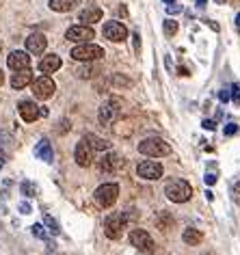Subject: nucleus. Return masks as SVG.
<instances>
[{"label": "nucleus", "instance_id": "1", "mask_svg": "<svg viewBox=\"0 0 240 255\" xmlns=\"http://www.w3.org/2000/svg\"><path fill=\"white\" fill-rule=\"evenodd\" d=\"M138 151H141L143 156H149V158H162V156L171 154V145L167 141H162V138H158V136H149V138H145V141L138 143Z\"/></svg>", "mask_w": 240, "mask_h": 255}, {"label": "nucleus", "instance_id": "2", "mask_svg": "<svg viewBox=\"0 0 240 255\" xmlns=\"http://www.w3.org/2000/svg\"><path fill=\"white\" fill-rule=\"evenodd\" d=\"M165 195H167V199L173 201V203H184V201L191 199L193 188L186 180H171L165 186Z\"/></svg>", "mask_w": 240, "mask_h": 255}, {"label": "nucleus", "instance_id": "3", "mask_svg": "<svg viewBox=\"0 0 240 255\" xmlns=\"http://www.w3.org/2000/svg\"><path fill=\"white\" fill-rule=\"evenodd\" d=\"M125 225H128V214L113 212L111 216H106V221H104V234L109 236L111 240H119L125 232Z\"/></svg>", "mask_w": 240, "mask_h": 255}, {"label": "nucleus", "instance_id": "4", "mask_svg": "<svg viewBox=\"0 0 240 255\" xmlns=\"http://www.w3.org/2000/svg\"><path fill=\"white\" fill-rule=\"evenodd\" d=\"M104 56V48H100L96 46V43H80V46H76L72 50V59L74 61H87V63H91V61H100Z\"/></svg>", "mask_w": 240, "mask_h": 255}, {"label": "nucleus", "instance_id": "5", "mask_svg": "<svg viewBox=\"0 0 240 255\" xmlns=\"http://www.w3.org/2000/svg\"><path fill=\"white\" fill-rule=\"evenodd\" d=\"M117 197H119L117 184H102V186L96 190V201H98V206H102V208H111L113 203L117 201Z\"/></svg>", "mask_w": 240, "mask_h": 255}, {"label": "nucleus", "instance_id": "6", "mask_svg": "<svg viewBox=\"0 0 240 255\" xmlns=\"http://www.w3.org/2000/svg\"><path fill=\"white\" fill-rule=\"evenodd\" d=\"M56 91V85L52 78H48V76H41V78H37L33 82V93L37 100H50Z\"/></svg>", "mask_w": 240, "mask_h": 255}, {"label": "nucleus", "instance_id": "7", "mask_svg": "<svg viewBox=\"0 0 240 255\" xmlns=\"http://www.w3.org/2000/svg\"><path fill=\"white\" fill-rule=\"evenodd\" d=\"M119 117V100H109L104 102L102 106H100V113H98V119L102 126H111L113 121H115Z\"/></svg>", "mask_w": 240, "mask_h": 255}, {"label": "nucleus", "instance_id": "8", "mask_svg": "<svg viewBox=\"0 0 240 255\" xmlns=\"http://www.w3.org/2000/svg\"><path fill=\"white\" fill-rule=\"evenodd\" d=\"M130 242H132V247L138 249V251H145V253L154 251V240H151V236L145 232V229H132Z\"/></svg>", "mask_w": 240, "mask_h": 255}, {"label": "nucleus", "instance_id": "9", "mask_svg": "<svg viewBox=\"0 0 240 255\" xmlns=\"http://www.w3.org/2000/svg\"><path fill=\"white\" fill-rule=\"evenodd\" d=\"M136 173H138V177H143V180H160L162 177V164L154 162V160H143L136 167Z\"/></svg>", "mask_w": 240, "mask_h": 255}, {"label": "nucleus", "instance_id": "10", "mask_svg": "<svg viewBox=\"0 0 240 255\" xmlns=\"http://www.w3.org/2000/svg\"><path fill=\"white\" fill-rule=\"evenodd\" d=\"M65 37H67L69 41H74V43H89L93 37H96V33H93L91 26L83 24V26H72L65 33Z\"/></svg>", "mask_w": 240, "mask_h": 255}, {"label": "nucleus", "instance_id": "11", "mask_svg": "<svg viewBox=\"0 0 240 255\" xmlns=\"http://www.w3.org/2000/svg\"><path fill=\"white\" fill-rule=\"evenodd\" d=\"M104 37L111 41H123L128 37V28L123 26L121 22H106L104 24Z\"/></svg>", "mask_w": 240, "mask_h": 255}, {"label": "nucleus", "instance_id": "12", "mask_svg": "<svg viewBox=\"0 0 240 255\" xmlns=\"http://www.w3.org/2000/svg\"><path fill=\"white\" fill-rule=\"evenodd\" d=\"M17 111H20L22 119L28 121V124H33V121H37L41 117V106H37L35 102H30V100H22L20 106H17Z\"/></svg>", "mask_w": 240, "mask_h": 255}, {"label": "nucleus", "instance_id": "13", "mask_svg": "<svg viewBox=\"0 0 240 255\" xmlns=\"http://www.w3.org/2000/svg\"><path fill=\"white\" fill-rule=\"evenodd\" d=\"M74 158H76V162H78L80 167H89V164L93 162V147L85 141V138H83V141H80L78 145H76Z\"/></svg>", "mask_w": 240, "mask_h": 255}, {"label": "nucleus", "instance_id": "14", "mask_svg": "<svg viewBox=\"0 0 240 255\" xmlns=\"http://www.w3.org/2000/svg\"><path fill=\"white\" fill-rule=\"evenodd\" d=\"M7 65L13 69V72H20V69H30V56L26 52H22V50H15V52L9 54Z\"/></svg>", "mask_w": 240, "mask_h": 255}, {"label": "nucleus", "instance_id": "15", "mask_svg": "<svg viewBox=\"0 0 240 255\" xmlns=\"http://www.w3.org/2000/svg\"><path fill=\"white\" fill-rule=\"evenodd\" d=\"M123 167V158L117 156V154H106L102 160H100V171H104V173H115Z\"/></svg>", "mask_w": 240, "mask_h": 255}, {"label": "nucleus", "instance_id": "16", "mask_svg": "<svg viewBox=\"0 0 240 255\" xmlns=\"http://www.w3.org/2000/svg\"><path fill=\"white\" fill-rule=\"evenodd\" d=\"M48 46V39H46V35H41V33H35V35H30L28 39H26V50L30 54H43V50H46Z\"/></svg>", "mask_w": 240, "mask_h": 255}, {"label": "nucleus", "instance_id": "17", "mask_svg": "<svg viewBox=\"0 0 240 255\" xmlns=\"http://www.w3.org/2000/svg\"><path fill=\"white\" fill-rule=\"evenodd\" d=\"M35 156L39 158V160H43V162H52L54 160V151H52V145H50V141L41 138V141L37 143V147H35Z\"/></svg>", "mask_w": 240, "mask_h": 255}, {"label": "nucleus", "instance_id": "18", "mask_svg": "<svg viewBox=\"0 0 240 255\" xmlns=\"http://www.w3.org/2000/svg\"><path fill=\"white\" fill-rule=\"evenodd\" d=\"M78 20L85 22V24H96V22L102 20V9L100 7H87L78 13Z\"/></svg>", "mask_w": 240, "mask_h": 255}, {"label": "nucleus", "instance_id": "19", "mask_svg": "<svg viewBox=\"0 0 240 255\" xmlns=\"http://www.w3.org/2000/svg\"><path fill=\"white\" fill-rule=\"evenodd\" d=\"M30 82H33V74H30V69H20V72H15L13 78H11V87L13 89H24V87H28Z\"/></svg>", "mask_w": 240, "mask_h": 255}, {"label": "nucleus", "instance_id": "20", "mask_svg": "<svg viewBox=\"0 0 240 255\" xmlns=\"http://www.w3.org/2000/svg\"><path fill=\"white\" fill-rule=\"evenodd\" d=\"M39 69L43 74H54L56 69H61V56H56V54L46 56V59L39 63Z\"/></svg>", "mask_w": 240, "mask_h": 255}, {"label": "nucleus", "instance_id": "21", "mask_svg": "<svg viewBox=\"0 0 240 255\" xmlns=\"http://www.w3.org/2000/svg\"><path fill=\"white\" fill-rule=\"evenodd\" d=\"M80 0H50V9L52 11H59V13H67V11L76 9Z\"/></svg>", "mask_w": 240, "mask_h": 255}, {"label": "nucleus", "instance_id": "22", "mask_svg": "<svg viewBox=\"0 0 240 255\" xmlns=\"http://www.w3.org/2000/svg\"><path fill=\"white\" fill-rule=\"evenodd\" d=\"M182 240L186 242V245H191V247H197L201 240H204V234L199 232V229H195V227H188L184 229V234H182Z\"/></svg>", "mask_w": 240, "mask_h": 255}, {"label": "nucleus", "instance_id": "23", "mask_svg": "<svg viewBox=\"0 0 240 255\" xmlns=\"http://www.w3.org/2000/svg\"><path fill=\"white\" fill-rule=\"evenodd\" d=\"M85 141L89 143L93 149H100V151H104V149H109V147H111V143H109V141H104V138H100V136H96V134H87V136H85Z\"/></svg>", "mask_w": 240, "mask_h": 255}, {"label": "nucleus", "instance_id": "24", "mask_svg": "<svg viewBox=\"0 0 240 255\" xmlns=\"http://www.w3.org/2000/svg\"><path fill=\"white\" fill-rule=\"evenodd\" d=\"M43 223H46V227H48V232L50 234H54V236H59L61 234V229H59V223H56L54 219H52V216H50V214H46V216H43Z\"/></svg>", "mask_w": 240, "mask_h": 255}, {"label": "nucleus", "instance_id": "25", "mask_svg": "<svg viewBox=\"0 0 240 255\" xmlns=\"http://www.w3.org/2000/svg\"><path fill=\"white\" fill-rule=\"evenodd\" d=\"M162 28H165V35L167 37H173L175 33H178V22H175V20H167Z\"/></svg>", "mask_w": 240, "mask_h": 255}, {"label": "nucleus", "instance_id": "26", "mask_svg": "<svg viewBox=\"0 0 240 255\" xmlns=\"http://www.w3.org/2000/svg\"><path fill=\"white\" fill-rule=\"evenodd\" d=\"M96 69H98V67H93V65H85V67L78 69V76H80V78H91Z\"/></svg>", "mask_w": 240, "mask_h": 255}, {"label": "nucleus", "instance_id": "27", "mask_svg": "<svg viewBox=\"0 0 240 255\" xmlns=\"http://www.w3.org/2000/svg\"><path fill=\"white\" fill-rule=\"evenodd\" d=\"M30 232H33V236H35V238H41V240H46V238H48L46 229H43L41 225H33V227H30Z\"/></svg>", "mask_w": 240, "mask_h": 255}, {"label": "nucleus", "instance_id": "28", "mask_svg": "<svg viewBox=\"0 0 240 255\" xmlns=\"http://www.w3.org/2000/svg\"><path fill=\"white\" fill-rule=\"evenodd\" d=\"M20 190H22V193L26 195V197H35V186H33V184H30V182H22Z\"/></svg>", "mask_w": 240, "mask_h": 255}, {"label": "nucleus", "instance_id": "29", "mask_svg": "<svg viewBox=\"0 0 240 255\" xmlns=\"http://www.w3.org/2000/svg\"><path fill=\"white\" fill-rule=\"evenodd\" d=\"M173 219L171 216H167V214H160V219H158V225H160L162 229H167V225H171Z\"/></svg>", "mask_w": 240, "mask_h": 255}, {"label": "nucleus", "instance_id": "30", "mask_svg": "<svg viewBox=\"0 0 240 255\" xmlns=\"http://www.w3.org/2000/svg\"><path fill=\"white\" fill-rule=\"evenodd\" d=\"M238 91H240V87L234 85V87H232V98H234V102H236V104H240V93H238Z\"/></svg>", "mask_w": 240, "mask_h": 255}, {"label": "nucleus", "instance_id": "31", "mask_svg": "<svg viewBox=\"0 0 240 255\" xmlns=\"http://www.w3.org/2000/svg\"><path fill=\"white\" fill-rule=\"evenodd\" d=\"M232 193H234V201H240V180L234 184V190H232Z\"/></svg>", "mask_w": 240, "mask_h": 255}, {"label": "nucleus", "instance_id": "32", "mask_svg": "<svg viewBox=\"0 0 240 255\" xmlns=\"http://www.w3.org/2000/svg\"><path fill=\"white\" fill-rule=\"evenodd\" d=\"M236 132H238V126H236V124H230V126H227V128H225V134H227V136L236 134Z\"/></svg>", "mask_w": 240, "mask_h": 255}, {"label": "nucleus", "instance_id": "33", "mask_svg": "<svg viewBox=\"0 0 240 255\" xmlns=\"http://www.w3.org/2000/svg\"><path fill=\"white\" fill-rule=\"evenodd\" d=\"M167 11H169V13H180L182 7H180V4H175V2H171V4L167 7Z\"/></svg>", "mask_w": 240, "mask_h": 255}, {"label": "nucleus", "instance_id": "34", "mask_svg": "<svg viewBox=\"0 0 240 255\" xmlns=\"http://www.w3.org/2000/svg\"><path fill=\"white\" fill-rule=\"evenodd\" d=\"M204 128H206V130H214V128H217V124H214V121H210V119H206V121H204Z\"/></svg>", "mask_w": 240, "mask_h": 255}, {"label": "nucleus", "instance_id": "35", "mask_svg": "<svg viewBox=\"0 0 240 255\" xmlns=\"http://www.w3.org/2000/svg\"><path fill=\"white\" fill-rule=\"evenodd\" d=\"M219 100H221V102H227V100H230V93H227V89H223V91L219 93Z\"/></svg>", "mask_w": 240, "mask_h": 255}, {"label": "nucleus", "instance_id": "36", "mask_svg": "<svg viewBox=\"0 0 240 255\" xmlns=\"http://www.w3.org/2000/svg\"><path fill=\"white\" fill-rule=\"evenodd\" d=\"M134 50L136 52L141 50V37H138V33H134Z\"/></svg>", "mask_w": 240, "mask_h": 255}, {"label": "nucleus", "instance_id": "37", "mask_svg": "<svg viewBox=\"0 0 240 255\" xmlns=\"http://www.w3.org/2000/svg\"><path fill=\"white\" fill-rule=\"evenodd\" d=\"M214 182H217V175L208 173V175H206V184H210V186H212V184H214Z\"/></svg>", "mask_w": 240, "mask_h": 255}, {"label": "nucleus", "instance_id": "38", "mask_svg": "<svg viewBox=\"0 0 240 255\" xmlns=\"http://www.w3.org/2000/svg\"><path fill=\"white\" fill-rule=\"evenodd\" d=\"M20 210H22V214H30V206H28V203H20Z\"/></svg>", "mask_w": 240, "mask_h": 255}, {"label": "nucleus", "instance_id": "39", "mask_svg": "<svg viewBox=\"0 0 240 255\" xmlns=\"http://www.w3.org/2000/svg\"><path fill=\"white\" fill-rule=\"evenodd\" d=\"M2 82H4V74H2V69H0V87H2Z\"/></svg>", "mask_w": 240, "mask_h": 255}, {"label": "nucleus", "instance_id": "40", "mask_svg": "<svg viewBox=\"0 0 240 255\" xmlns=\"http://www.w3.org/2000/svg\"><path fill=\"white\" fill-rule=\"evenodd\" d=\"M197 4L199 7H206V0H197Z\"/></svg>", "mask_w": 240, "mask_h": 255}, {"label": "nucleus", "instance_id": "41", "mask_svg": "<svg viewBox=\"0 0 240 255\" xmlns=\"http://www.w3.org/2000/svg\"><path fill=\"white\" fill-rule=\"evenodd\" d=\"M236 26L240 28V13H238V17H236Z\"/></svg>", "mask_w": 240, "mask_h": 255}, {"label": "nucleus", "instance_id": "42", "mask_svg": "<svg viewBox=\"0 0 240 255\" xmlns=\"http://www.w3.org/2000/svg\"><path fill=\"white\" fill-rule=\"evenodd\" d=\"M165 2H169V4H171V2H175V0H165Z\"/></svg>", "mask_w": 240, "mask_h": 255}, {"label": "nucleus", "instance_id": "43", "mask_svg": "<svg viewBox=\"0 0 240 255\" xmlns=\"http://www.w3.org/2000/svg\"><path fill=\"white\" fill-rule=\"evenodd\" d=\"M0 169H2V160H0Z\"/></svg>", "mask_w": 240, "mask_h": 255}, {"label": "nucleus", "instance_id": "44", "mask_svg": "<svg viewBox=\"0 0 240 255\" xmlns=\"http://www.w3.org/2000/svg\"><path fill=\"white\" fill-rule=\"evenodd\" d=\"M217 2H223V0H217Z\"/></svg>", "mask_w": 240, "mask_h": 255}]
</instances>
